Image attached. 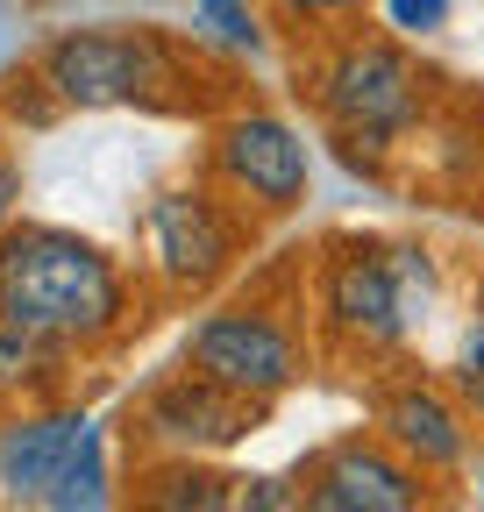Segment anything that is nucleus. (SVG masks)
<instances>
[{
	"instance_id": "obj_14",
	"label": "nucleus",
	"mask_w": 484,
	"mask_h": 512,
	"mask_svg": "<svg viewBox=\"0 0 484 512\" xmlns=\"http://www.w3.org/2000/svg\"><path fill=\"white\" fill-rule=\"evenodd\" d=\"M43 498H50V512H100L107 477H100V441H93V434L72 448V463L57 470V484H50Z\"/></svg>"
},
{
	"instance_id": "obj_13",
	"label": "nucleus",
	"mask_w": 484,
	"mask_h": 512,
	"mask_svg": "<svg viewBox=\"0 0 484 512\" xmlns=\"http://www.w3.org/2000/svg\"><path fill=\"white\" fill-rule=\"evenodd\" d=\"M57 349H72V342H57L43 328H22V320L0 313V384L8 392H22V384H43L57 370Z\"/></svg>"
},
{
	"instance_id": "obj_18",
	"label": "nucleus",
	"mask_w": 484,
	"mask_h": 512,
	"mask_svg": "<svg viewBox=\"0 0 484 512\" xmlns=\"http://www.w3.org/2000/svg\"><path fill=\"white\" fill-rule=\"evenodd\" d=\"M15 207H22V164L0 157V235L15 228Z\"/></svg>"
},
{
	"instance_id": "obj_4",
	"label": "nucleus",
	"mask_w": 484,
	"mask_h": 512,
	"mask_svg": "<svg viewBox=\"0 0 484 512\" xmlns=\"http://www.w3.org/2000/svg\"><path fill=\"white\" fill-rule=\"evenodd\" d=\"M164 79L157 36H114V29H72L43 50V86L72 107H121L143 100Z\"/></svg>"
},
{
	"instance_id": "obj_20",
	"label": "nucleus",
	"mask_w": 484,
	"mask_h": 512,
	"mask_svg": "<svg viewBox=\"0 0 484 512\" xmlns=\"http://www.w3.org/2000/svg\"><path fill=\"white\" fill-rule=\"evenodd\" d=\"M392 8H399L406 29H435L442 22V0H392Z\"/></svg>"
},
{
	"instance_id": "obj_10",
	"label": "nucleus",
	"mask_w": 484,
	"mask_h": 512,
	"mask_svg": "<svg viewBox=\"0 0 484 512\" xmlns=\"http://www.w3.org/2000/svg\"><path fill=\"white\" fill-rule=\"evenodd\" d=\"M378 427H385V441L399 448L413 470H456L463 448H470L463 413H456L442 392H428V384H406V392H392Z\"/></svg>"
},
{
	"instance_id": "obj_12",
	"label": "nucleus",
	"mask_w": 484,
	"mask_h": 512,
	"mask_svg": "<svg viewBox=\"0 0 484 512\" xmlns=\"http://www.w3.org/2000/svg\"><path fill=\"white\" fill-rule=\"evenodd\" d=\"M242 477L214 470L207 456H164L129 477V512H235Z\"/></svg>"
},
{
	"instance_id": "obj_6",
	"label": "nucleus",
	"mask_w": 484,
	"mask_h": 512,
	"mask_svg": "<svg viewBox=\"0 0 484 512\" xmlns=\"http://www.w3.org/2000/svg\"><path fill=\"white\" fill-rule=\"evenodd\" d=\"M428 470H413L392 441H335L314 456L307 470V505L314 512H420V498H428V484H420Z\"/></svg>"
},
{
	"instance_id": "obj_16",
	"label": "nucleus",
	"mask_w": 484,
	"mask_h": 512,
	"mask_svg": "<svg viewBox=\"0 0 484 512\" xmlns=\"http://www.w3.org/2000/svg\"><path fill=\"white\" fill-rule=\"evenodd\" d=\"M193 8H200V22L221 29L228 43H250V50H257V15L242 8V0H193Z\"/></svg>"
},
{
	"instance_id": "obj_2",
	"label": "nucleus",
	"mask_w": 484,
	"mask_h": 512,
	"mask_svg": "<svg viewBox=\"0 0 484 512\" xmlns=\"http://www.w3.org/2000/svg\"><path fill=\"white\" fill-rule=\"evenodd\" d=\"M321 107L342 128V143H371L385 150L399 128L420 114V79H413V57L399 43H349L328 79H321Z\"/></svg>"
},
{
	"instance_id": "obj_5",
	"label": "nucleus",
	"mask_w": 484,
	"mask_h": 512,
	"mask_svg": "<svg viewBox=\"0 0 484 512\" xmlns=\"http://www.w3.org/2000/svg\"><path fill=\"white\" fill-rule=\"evenodd\" d=\"M271 399H250V392H228L207 370H178L164 377L157 392L143 399V434L171 456H207V448H228L242 434H257Z\"/></svg>"
},
{
	"instance_id": "obj_19",
	"label": "nucleus",
	"mask_w": 484,
	"mask_h": 512,
	"mask_svg": "<svg viewBox=\"0 0 484 512\" xmlns=\"http://www.w3.org/2000/svg\"><path fill=\"white\" fill-rule=\"evenodd\" d=\"M285 15H307V22H328V15H356L363 0H278Z\"/></svg>"
},
{
	"instance_id": "obj_17",
	"label": "nucleus",
	"mask_w": 484,
	"mask_h": 512,
	"mask_svg": "<svg viewBox=\"0 0 484 512\" xmlns=\"http://www.w3.org/2000/svg\"><path fill=\"white\" fill-rule=\"evenodd\" d=\"M463 399L484 413V320H477L470 342H463Z\"/></svg>"
},
{
	"instance_id": "obj_15",
	"label": "nucleus",
	"mask_w": 484,
	"mask_h": 512,
	"mask_svg": "<svg viewBox=\"0 0 484 512\" xmlns=\"http://www.w3.org/2000/svg\"><path fill=\"white\" fill-rule=\"evenodd\" d=\"M235 512H307V484H292V477H242Z\"/></svg>"
},
{
	"instance_id": "obj_8",
	"label": "nucleus",
	"mask_w": 484,
	"mask_h": 512,
	"mask_svg": "<svg viewBox=\"0 0 484 512\" xmlns=\"http://www.w3.org/2000/svg\"><path fill=\"white\" fill-rule=\"evenodd\" d=\"M221 178L242 200L285 214V207L307 200V143H299L278 114H235L221 128Z\"/></svg>"
},
{
	"instance_id": "obj_11",
	"label": "nucleus",
	"mask_w": 484,
	"mask_h": 512,
	"mask_svg": "<svg viewBox=\"0 0 484 512\" xmlns=\"http://www.w3.org/2000/svg\"><path fill=\"white\" fill-rule=\"evenodd\" d=\"M86 441L79 413H43V420H15L0 434V491L15 498H43L57 484V470L72 463V448Z\"/></svg>"
},
{
	"instance_id": "obj_7",
	"label": "nucleus",
	"mask_w": 484,
	"mask_h": 512,
	"mask_svg": "<svg viewBox=\"0 0 484 512\" xmlns=\"http://www.w3.org/2000/svg\"><path fill=\"white\" fill-rule=\"evenodd\" d=\"M321 306L335 335L385 349L406 335V264L385 249H342L321 278Z\"/></svg>"
},
{
	"instance_id": "obj_21",
	"label": "nucleus",
	"mask_w": 484,
	"mask_h": 512,
	"mask_svg": "<svg viewBox=\"0 0 484 512\" xmlns=\"http://www.w3.org/2000/svg\"><path fill=\"white\" fill-rule=\"evenodd\" d=\"M0 313H8V299H0Z\"/></svg>"
},
{
	"instance_id": "obj_1",
	"label": "nucleus",
	"mask_w": 484,
	"mask_h": 512,
	"mask_svg": "<svg viewBox=\"0 0 484 512\" xmlns=\"http://www.w3.org/2000/svg\"><path fill=\"white\" fill-rule=\"evenodd\" d=\"M0 299L8 320L43 328L57 342H100L129 313L114 256L72 228H8L0 235Z\"/></svg>"
},
{
	"instance_id": "obj_3",
	"label": "nucleus",
	"mask_w": 484,
	"mask_h": 512,
	"mask_svg": "<svg viewBox=\"0 0 484 512\" xmlns=\"http://www.w3.org/2000/svg\"><path fill=\"white\" fill-rule=\"evenodd\" d=\"M186 363L207 370L228 392H250V399H278L299 384V342L285 320L271 313H250V306H228V313H207L200 328L186 335Z\"/></svg>"
},
{
	"instance_id": "obj_9",
	"label": "nucleus",
	"mask_w": 484,
	"mask_h": 512,
	"mask_svg": "<svg viewBox=\"0 0 484 512\" xmlns=\"http://www.w3.org/2000/svg\"><path fill=\"white\" fill-rule=\"evenodd\" d=\"M143 235L157 249V264L164 278L178 285H207L228 271V256H235V221L221 214V200H207V192H164V200H150L143 214Z\"/></svg>"
}]
</instances>
